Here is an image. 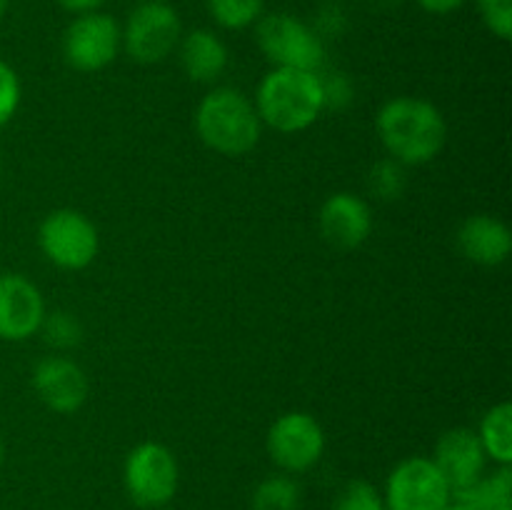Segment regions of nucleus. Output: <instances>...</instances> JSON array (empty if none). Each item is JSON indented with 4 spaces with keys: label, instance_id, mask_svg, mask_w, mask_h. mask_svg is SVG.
<instances>
[{
    "label": "nucleus",
    "instance_id": "5701e85b",
    "mask_svg": "<svg viewBox=\"0 0 512 510\" xmlns=\"http://www.w3.org/2000/svg\"><path fill=\"white\" fill-rule=\"evenodd\" d=\"M333 510H388L383 503V495L368 483V480H353L343 488V493L335 500Z\"/></svg>",
    "mask_w": 512,
    "mask_h": 510
},
{
    "label": "nucleus",
    "instance_id": "9b49d317",
    "mask_svg": "<svg viewBox=\"0 0 512 510\" xmlns=\"http://www.w3.org/2000/svg\"><path fill=\"white\" fill-rule=\"evenodd\" d=\"M35 395L48 410L58 415H73L85 405L90 383L85 370L65 355H48L33 368Z\"/></svg>",
    "mask_w": 512,
    "mask_h": 510
},
{
    "label": "nucleus",
    "instance_id": "f8f14e48",
    "mask_svg": "<svg viewBox=\"0 0 512 510\" xmlns=\"http://www.w3.org/2000/svg\"><path fill=\"white\" fill-rule=\"evenodd\" d=\"M38 285L20 273H0V340L23 343L33 338L45 318Z\"/></svg>",
    "mask_w": 512,
    "mask_h": 510
},
{
    "label": "nucleus",
    "instance_id": "9d476101",
    "mask_svg": "<svg viewBox=\"0 0 512 510\" xmlns=\"http://www.w3.org/2000/svg\"><path fill=\"white\" fill-rule=\"evenodd\" d=\"M383 503L388 510H445L453 503V490L433 460L413 455L390 470Z\"/></svg>",
    "mask_w": 512,
    "mask_h": 510
},
{
    "label": "nucleus",
    "instance_id": "f03ea898",
    "mask_svg": "<svg viewBox=\"0 0 512 510\" xmlns=\"http://www.w3.org/2000/svg\"><path fill=\"white\" fill-rule=\"evenodd\" d=\"M253 105L260 115V123L273 128L275 133H303L325 110L318 70H268L255 90Z\"/></svg>",
    "mask_w": 512,
    "mask_h": 510
},
{
    "label": "nucleus",
    "instance_id": "4be33fe9",
    "mask_svg": "<svg viewBox=\"0 0 512 510\" xmlns=\"http://www.w3.org/2000/svg\"><path fill=\"white\" fill-rule=\"evenodd\" d=\"M38 333H43V340L55 350H70L83 340V325L68 310H53L45 313Z\"/></svg>",
    "mask_w": 512,
    "mask_h": 510
},
{
    "label": "nucleus",
    "instance_id": "393cba45",
    "mask_svg": "<svg viewBox=\"0 0 512 510\" xmlns=\"http://www.w3.org/2000/svg\"><path fill=\"white\" fill-rule=\"evenodd\" d=\"M20 98H23V88H20V78L5 60H0V128L15 118L20 108Z\"/></svg>",
    "mask_w": 512,
    "mask_h": 510
},
{
    "label": "nucleus",
    "instance_id": "dca6fc26",
    "mask_svg": "<svg viewBox=\"0 0 512 510\" xmlns=\"http://www.w3.org/2000/svg\"><path fill=\"white\" fill-rule=\"evenodd\" d=\"M180 68L188 80L200 85H210L228 70L230 53L218 33L208 28H195L183 33L178 43Z\"/></svg>",
    "mask_w": 512,
    "mask_h": 510
},
{
    "label": "nucleus",
    "instance_id": "39448f33",
    "mask_svg": "<svg viewBox=\"0 0 512 510\" xmlns=\"http://www.w3.org/2000/svg\"><path fill=\"white\" fill-rule=\"evenodd\" d=\"M123 28V50L140 65L163 63L178 50L183 23L165 0H143L130 10Z\"/></svg>",
    "mask_w": 512,
    "mask_h": 510
},
{
    "label": "nucleus",
    "instance_id": "2eb2a0df",
    "mask_svg": "<svg viewBox=\"0 0 512 510\" xmlns=\"http://www.w3.org/2000/svg\"><path fill=\"white\" fill-rule=\"evenodd\" d=\"M455 243H458V250L470 263L495 268V265H503L510 258L512 233L508 225L495 218V215L478 213L460 223L458 233H455Z\"/></svg>",
    "mask_w": 512,
    "mask_h": 510
},
{
    "label": "nucleus",
    "instance_id": "7c9ffc66",
    "mask_svg": "<svg viewBox=\"0 0 512 510\" xmlns=\"http://www.w3.org/2000/svg\"><path fill=\"white\" fill-rule=\"evenodd\" d=\"M445 510H470V508H468V505H463V503H455V500H453V503H450L448 508H445Z\"/></svg>",
    "mask_w": 512,
    "mask_h": 510
},
{
    "label": "nucleus",
    "instance_id": "2f4dec72",
    "mask_svg": "<svg viewBox=\"0 0 512 510\" xmlns=\"http://www.w3.org/2000/svg\"><path fill=\"white\" fill-rule=\"evenodd\" d=\"M3 458H5V445L3 440H0V465H3Z\"/></svg>",
    "mask_w": 512,
    "mask_h": 510
},
{
    "label": "nucleus",
    "instance_id": "4468645a",
    "mask_svg": "<svg viewBox=\"0 0 512 510\" xmlns=\"http://www.w3.org/2000/svg\"><path fill=\"white\" fill-rule=\"evenodd\" d=\"M318 225L325 243L338 250H355L373 233V210L368 200L343 190L325 198L320 205Z\"/></svg>",
    "mask_w": 512,
    "mask_h": 510
},
{
    "label": "nucleus",
    "instance_id": "473e14b6",
    "mask_svg": "<svg viewBox=\"0 0 512 510\" xmlns=\"http://www.w3.org/2000/svg\"><path fill=\"white\" fill-rule=\"evenodd\" d=\"M153 510H173V508H168V505H163V508H153Z\"/></svg>",
    "mask_w": 512,
    "mask_h": 510
},
{
    "label": "nucleus",
    "instance_id": "bb28decb",
    "mask_svg": "<svg viewBox=\"0 0 512 510\" xmlns=\"http://www.w3.org/2000/svg\"><path fill=\"white\" fill-rule=\"evenodd\" d=\"M320 85H323V98H325V108H345V105L353 100V83L348 80V75L338 73H320Z\"/></svg>",
    "mask_w": 512,
    "mask_h": 510
},
{
    "label": "nucleus",
    "instance_id": "c756f323",
    "mask_svg": "<svg viewBox=\"0 0 512 510\" xmlns=\"http://www.w3.org/2000/svg\"><path fill=\"white\" fill-rule=\"evenodd\" d=\"M8 8H10V0H0V20H3V15L8 13Z\"/></svg>",
    "mask_w": 512,
    "mask_h": 510
},
{
    "label": "nucleus",
    "instance_id": "6e6552de",
    "mask_svg": "<svg viewBox=\"0 0 512 510\" xmlns=\"http://www.w3.org/2000/svg\"><path fill=\"white\" fill-rule=\"evenodd\" d=\"M120 50H123V28L113 15L100 10L75 15L63 33L65 63L80 73L105 70L115 63Z\"/></svg>",
    "mask_w": 512,
    "mask_h": 510
},
{
    "label": "nucleus",
    "instance_id": "aec40b11",
    "mask_svg": "<svg viewBox=\"0 0 512 510\" xmlns=\"http://www.w3.org/2000/svg\"><path fill=\"white\" fill-rule=\"evenodd\" d=\"M368 190L373 198L385 200V203L403 198V193L408 190V170L398 160L380 158L368 173Z\"/></svg>",
    "mask_w": 512,
    "mask_h": 510
},
{
    "label": "nucleus",
    "instance_id": "72a5a7b5",
    "mask_svg": "<svg viewBox=\"0 0 512 510\" xmlns=\"http://www.w3.org/2000/svg\"><path fill=\"white\" fill-rule=\"evenodd\" d=\"M138 3H143V0H138Z\"/></svg>",
    "mask_w": 512,
    "mask_h": 510
},
{
    "label": "nucleus",
    "instance_id": "c85d7f7f",
    "mask_svg": "<svg viewBox=\"0 0 512 510\" xmlns=\"http://www.w3.org/2000/svg\"><path fill=\"white\" fill-rule=\"evenodd\" d=\"M105 0H58V5L63 10L73 15H83V13H93V10H100Z\"/></svg>",
    "mask_w": 512,
    "mask_h": 510
},
{
    "label": "nucleus",
    "instance_id": "b1692460",
    "mask_svg": "<svg viewBox=\"0 0 512 510\" xmlns=\"http://www.w3.org/2000/svg\"><path fill=\"white\" fill-rule=\"evenodd\" d=\"M485 28L500 40L512 38V0H475Z\"/></svg>",
    "mask_w": 512,
    "mask_h": 510
},
{
    "label": "nucleus",
    "instance_id": "cd10ccee",
    "mask_svg": "<svg viewBox=\"0 0 512 510\" xmlns=\"http://www.w3.org/2000/svg\"><path fill=\"white\" fill-rule=\"evenodd\" d=\"M415 3L433 15H448V13H455V10L463 8L468 0H415Z\"/></svg>",
    "mask_w": 512,
    "mask_h": 510
},
{
    "label": "nucleus",
    "instance_id": "1a4fd4ad",
    "mask_svg": "<svg viewBox=\"0 0 512 510\" xmlns=\"http://www.w3.org/2000/svg\"><path fill=\"white\" fill-rule=\"evenodd\" d=\"M265 450L280 473H308L323 460L325 430L318 420L303 410L285 413L270 425Z\"/></svg>",
    "mask_w": 512,
    "mask_h": 510
},
{
    "label": "nucleus",
    "instance_id": "7ed1b4c3",
    "mask_svg": "<svg viewBox=\"0 0 512 510\" xmlns=\"http://www.w3.org/2000/svg\"><path fill=\"white\" fill-rule=\"evenodd\" d=\"M195 133L215 153L240 158L260 143L263 123L253 100L243 90L220 85L205 93L198 103Z\"/></svg>",
    "mask_w": 512,
    "mask_h": 510
},
{
    "label": "nucleus",
    "instance_id": "a211bd4d",
    "mask_svg": "<svg viewBox=\"0 0 512 510\" xmlns=\"http://www.w3.org/2000/svg\"><path fill=\"white\" fill-rule=\"evenodd\" d=\"M483 443L488 460L498 465L512 463V405L498 403L483 415L480 428L475 430Z\"/></svg>",
    "mask_w": 512,
    "mask_h": 510
},
{
    "label": "nucleus",
    "instance_id": "ddd939ff",
    "mask_svg": "<svg viewBox=\"0 0 512 510\" xmlns=\"http://www.w3.org/2000/svg\"><path fill=\"white\" fill-rule=\"evenodd\" d=\"M450 490L463 493L470 485L478 483L485 475V465H488V455H485L483 443H480L478 433L473 428H458L445 430L435 443V453L430 458Z\"/></svg>",
    "mask_w": 512,
    "mask_h": 510
},
{
    "label": "nucleus",
    "instance_id": "f257e3e1",
    "mask_svg": "<svg viewBox=\"0 0 512 510\" xmlns=\"http://www.w3.org/2000/svg\"><path fill=\"white\" fill-rule=\"evenodd\" d=\"M375 130L388 158L405 168L435 160L448 140V123L438 105L413 95H398L383 103L375 115Z\"/></svg>",
    "mask_w": 512,
    "mask_h": 510
},
{
    "label": "nucleus",
    "instance_id": "a878e982",
    "mask_svg": "<svg viewBox=\"0 0 512 510\" xmlns=\"http://www.w3.org/2000/svg\"><path fill=\"white\" fill-rule=\"evenodd\" d=\"M310 28L315 30V35H318L323 43L325 38H340V35L348 30V15H345V10L333 0V3H325L323 8L315 13V20Z\"/></svg>",
    "mask_w": 512,
    "mask_h": 510
},
{
    "label": "nucleus",
    "instance_id": "412c9836",
    "mask_svg": "<svg viewBox=\"0 0 512 510\" xmlns=\"http://www.w3.org/2000/svg\"><path fill=\"white\" fill-rule=\"evenodd\" d=\"M265 0H208L215 23L225 30H245L263 18Z\"/></svg>",
    "mask_w": 512,
    "mask_h": 510
},
{
    "label": "nucleus",
    "instance_id": "f3484780",
    "mask_svg": "<svg viewBox=\"0 0 512 510\" xmlns=\"http://www.w3.org/2000/svg\"><path fill=\"white\" fill-rule=\"evenodd\" d=\"M455 503L468 505L470 510H512V470L510 465H498V470L483 475L463 493L453 495Z\"/></svg>",
    "mask_w": 512,
    "mask_h": 510
},
{
    "label": "nucleus",
    "instance_id": "423d86ee",
    "mask_svg": "<svg viewBox=\"0 0 512 510\" xmlns=\"http://www.w3.org/2000/svg\"><path fill=\"white\" fill-rule=\"evenodd\" d=\"M255 40L273 68L320 70L325 63V43L305 20L290 13H270L255 23Z\"/></svg>",
    "mask_w": 512,
    "mask_h": 510
},
{
    "label": "nucleus",
    "instance_id": "0eeeda50",
    "mask_svg": "<svg viewBox=\"0 0 512 510\" xmlns=\"http://www.w3.org/2000/svg\"><path fill=\"white\" fill-rule=\"evenodd\" d=\"M38 245L45 258L58 268L83 270L98 255L100 235L88 215L73 208H58L40 223Z\"/></svg>",
    "mask_w": 512,
    "mask_h": 510
},
{
    "label": "nucleus",
    "instance_id": "20e7f679",
    "mask_svg": "<svg viewBox=\"0 0 512 510\" xmlns=\"http://www.w3.org/2000/svg\"><path fill=\"white\" fill-rule=\"evenodd\" d=\"M123 485L128 498L138 508H163L178 493V458L163 443H155V440L138 443L123 463Z\"/></svg>",
    "mask_w": 512,
    "mask_h": 510
},
{
    "label": "nucleus",
    "instance_id": "6ab92c4d",
    "mask_svg": "<svg viewBox=\"0 0 512 510\" xmlns=\"http://www.w3.org/2000/svg\"><path fill=\"white\" fill-rule=\"evenodd\" d=\"M303 503V490L298 480L288 473H275L260 480L250 495L253 510H298Z\"/></svg>",
    "mask_w": 512,
    "mask_h": 510
}]
</instances>
